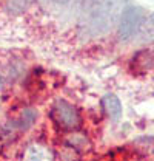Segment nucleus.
<instances>
[{
  "instance_id": "1",
  "label": "nucleus",
  "mask_w": 154,
  "mask_h": 161,
  "mask_svg": "<svg viewBox=\"0 0 154 161\" xmlns=\"http://www.w3.org/2000/svg\"><path fill=\"white\" fill-rule=\"evenodd\" d=\"M120 0H102L99 2L94 9V14L91 17V26L94 28V33H103L111 23H114L117 17V9H119Z\"/></svg>"
},
{
  "instance_id": "2",
  "label": "nucleus",
  "mask_w": 154,
  "mask_h": 161,
  "mask_svg": "<svg viewBox=\"0 0 154 161\" xmlns=\"http://www.w3.org/2000/svg\"><path fill=\"white\" fill-rule=\"evenodd\" d=\"M53 118L65 130H74L80 125V116L76 108L66 101H57L53 105Z\"/></svg>"
},
{
  "instance_id": "3",
  "label": "nucleus",
  "mask_w": 154,
  "mask_h": 161,
  "mask_svg": "<svg viewBox=\"0 0 154 161\" xmlns=\"http://www.w3.org/2000/svg\"><path fill=\"white\" fill-rule=\"evenodd\" d=\"M142 17H143V13L140 8H136V6L126 8L122 14V20H120V28H119L120 39L128 40L130 37H133L140 30Z\"/></svg>"
},
{
  "instance_id": "4",
  "label": "nucleus",
  "mask_w": 154,
  "mask_h": 161,
  "mask_svg": "<svg viewBox=\"0 0 154 161\" xmlns=\"http://www.w3.org/2000/svg\"><path fill=\"white\" fill-rule=\"evenodd\" d=\"M23 161H53V153L45 146L33 144L25 150Z\"/></svg>"
},
{
  "instance_id": "5",
  "label": "nucleus",
  "mask_w": 154,
  "mask_h": 161,
  "mask_svg": "<svg viewBox=\"0 0 154 161\" xmlns=\"http://www.w3.org/2000/svg\"><path fill=\"white\" fill-rule=\"evenodd\" d=\"M134 64L136 70L143 73V71H150L154 67V51L153 50H142L134 56Z\"/></svg>"
},
{
  "instance_id": "6",
  "label": "nucleus",
  "mask_w": 154,
  "mask_h": 161,
  "mask_svg": "<svg viewBox=\"0 0 154 161\" xmlns=\"http://www.w3.org/2000/svg\"><path fill=\"white\" fill-rule=\"evenodd\" d=\"M102 105H103V110L106 112V115L111 118V119H119L120 115H122V105H120V101L116 95H105L103 99H102Z\"/></svg>"
},
{
  "instance_id": "7",
  "label": "nucleus",
  "mask_w": 154,
  "mask_h": 161,
  "mask_svg": "<svg viewBox=\"0 0 154 161\" xmlns=\"http://www.w3.org/2000/svg\"><path fill=\"white\" fill-rule=\"evenodd\" d=\"M139 37L142 42H154V14L142 22L139 30Z\"/></svg>"
},
{
  "instance_id": "8",
  "label": "nucleus",
  "mask_w": 154,
  "mask_h": 161,
  "mask_svg": "<svg viewBox=\"0 0 154 161\" xmlns=\"http://www.w3.org/2000/svg\"><path fill=\"white\" fill-rule=\"evenodd\" d=\"M36 119V112L34 110H25L23 113H22V118H20L19 124L22 129H26V127H29L33 122Z\"/></svg>"
},
{
  "instance_id": "9",
  "label": "nucleus",
  "mask_w": 154,
  "mask_h": 161,
  "mask_svg": "<svg viewBox=\"0 0 154 161\" xmlns=\"http://www.w3.org/2000/svg\"><path fill=\"white\" fill-rule=\"evenodd\" d=\"M99 2H102V0H80V3H82V8L86 11V9H90V8H94Z\"/></svg>"
},
{
  "instance_id": "10",
  "label": "nucleus",
  "mask_w": 154,
  "mask_h": 161,
  "mask_svg": "<svg viewBox=\"0 0 154 161\" xmlns=\"http://www.w3.org/2000/svg\"><path fill=\"white\" fill-rule=\"evenodd\" d=\"M56 3H59V5H65V3H68L69 0H54Z\"/></svg>"
}]
</instances>
